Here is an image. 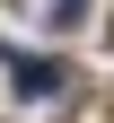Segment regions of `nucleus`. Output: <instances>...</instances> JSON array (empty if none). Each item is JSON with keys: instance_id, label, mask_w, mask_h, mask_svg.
Instances as JSON below:
<instances>
[{"instance_id": "nucleus-1", "label": "nucleus", "mask_w": 114, "mask_h": 123, "mask_svg": "<svg viewBox=\"0 0 114 123\" xmlns=\"http://www.w3.org/2000/svg\"><path fill=\"white\" fill-rule=\"evenodd\" d=\"M61 88H70V62H53V53H44V62L26 53L18 62V97H61Z\"/></svg>"}]
</instances>
